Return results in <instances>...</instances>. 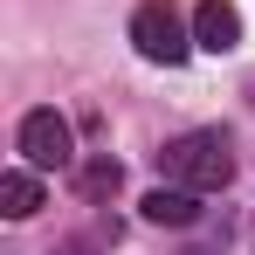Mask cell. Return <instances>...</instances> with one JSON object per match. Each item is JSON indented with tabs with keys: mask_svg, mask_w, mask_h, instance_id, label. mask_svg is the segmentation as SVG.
I'll return each instance as SVG.
<instances>
[{
	"mask_svg": "<svg viewBox=\"0 0 255 255\" xmlns=\"http://www.w3.org/2000/svg\"><path fill=\"white\" fill-rule=\"evenodd\" d=\"M152 159H159V172H166L172 186H193V193H221V186L235 179V152H228L221 131H179Z\"/></svg>",
	"mask_w": 255,
	"mask_h": 255,
	"instance_id": "6da1fadb",
	"label": "cell"
},
{
	"mask_svg": "<svg viewBox=\"0 0 255 255\" xmlns=\"http://www.w3.org/2000/svg\"><path fill=\"white\" fill-rule=\"evenodd\" d=\"M131 42H138V55L145 62H166V69H179L186 62V21H179V7L172 0H145L138 14H131Z\"/></svg>",
	"mask_w": 255,
	"mask_h": 255,
	"instance_id": "7a4b0ae2",
	"label": "cell"
},
{
	"mask_svg": "<svg viewBox=\"0 0 255 255\" xmlns=\"http://www.w3.org/2000/svg\"><path fill=\"white\" fill-rule=\"evenodd\" d=\"M21 159H28V166H69V159H76V152H69V125H62V118H55V111H28V118H21Z\"/></svg>",
	"mask_w": 255,
	"mask_h": 255,
	"instance_id": "3957f363",
	"label": "cell"
},
{
	"mask_svg": "<svg viewBox=\"0 0 255 255\" xmlns=\"http://www.w3.org/2000/svg\"><path fill=\"white\" fill-rule=\"evenodd\" d=\"M193 42L214 48V55L242 48V14H235L228 0H200V7H193Z\"/></svg>",
	"mask_w": 255,
	"mask_h": 255,
	"instance_id": "277c9868",
	"label": "cell"
},
{
	"mask_svg": "<svg viewBox=\"0 0 255 255\" xmlns=\"http://www.w3.org/2000/svg\"><path fill=\"white\" fill-rule=\"evenodd\" d=\"M145 221H159V228H193V221H200L193 186H159V193H145Z\"/></svg>",
	"mask_w": 255,
	"mask_h": 255,
	"instance_id": "5b68a950",
	"label": "cell"
},
{
	"mask_svg": "<svg viewBox=\"0 0 255 255\" xmlns=\"http://www.w3.org/2000/svg\"><path fill=\"white\" fill-rule=\"evenodd\" d=\"M35 207H42V179L35 172H0V214L7 221H28Z\"/></svg>",
	"mask_w": 255,
	"mask_h": 255,
	"instance_id": "8992f818",
	"label": "cell"
},
{
	"mask_svg": "<svg viewBox=\"0 0 255 255\" xmlns=\"http://www.w3.org/2000/svg\"><path fill=\"white\" fill-rule=\"evenodd\" d=\"M118 186H125V166L118 159H90L83 166V200H111Z\"/></svg>",
	"mask_w": 255,
	"mask_h": 255,
	"instance_id": "52a82bcc",
	"label": "cell"
},
{
	"mask_svg": "<svg viewBox=\"0 0 255 255\" xmlns=\"http://www.w3.org/2000/svg\"><path fill=\"white\" fill-rule=\"evenodd\" d=\"M55 255H97V249H90V242H62Z\"/></svg>",
	"mask_w": 255,
	"mask_h": 255,
	"instance_id": "ba28073f",
	"label": "cell"
}]
</instances>
